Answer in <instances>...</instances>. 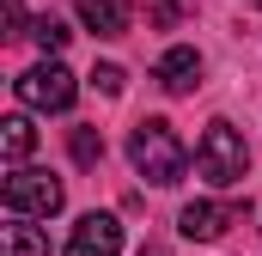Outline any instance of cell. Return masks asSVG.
Returning <instances> with one entry per match:
<instances>
[{"label":"cell","mask_w":262,"mask_h":256,"mask_svg":"<svg viewBox=\"0 0 262 256\" xmlns=\"http://www.w3.org/2000/svg\"><path fill=\"white\" fill-rule=\"evenodd\" d=\"M183 18H189L183 0H152V6H146V25H152V31H171V25H183Z\"/></svg>","instance_id":"13"},{"label":"cell","mask_w":262,"mask_h":256,"mask_svg":"<svg viewBox=\"0 0 262 256\" xmlns=\"http://www.w3.org/2000/svg\"><path fill=\"white\" fill-rule=\"evenodd\" d=\"M0 201H6V214H25V220H49V214H61V177H49V171H31V165H12V177L0 183Z\"/></svg>","instance_id":"3"},{"label":"cell","mask_w":262,"mask_h":256,"mask_svg":"<svg viewBox=\"0 0 262 256\" xmlns=\"http://www.w3.org/2000/svg\"><path fill=\"white\" fill-rule=\"evenodd\" d=\"M152 79H159L165 92H195L201 86V55L195 49H165L159 67H152Z\"/></svg>","instance_id":"7"},{"label":"cell","mask_w":262,"mask_h":256,"mask_svg":"<svg viewBox=\"0 0 262 256\" xmlns=\"http://www.w3.org/2000/svg\"><path fill=\"white\" fill-rule=\"evenodd\" d=\"M195 171L213 183V189L244 183V171H250V146H244V134H238L232 122H207V128H201V146H195Z\"/></svg>","instance_id":"2"},{"label":"cell","mask_w":262,"mask_h":256,"mask_svg":"<svg viewBox=\"0 0 262 256\" xmlns=\"http://www.w3.org/2000/svg\"><path fill=\"white\" fill-rule=\"evenodd\" d=\"M12 92H18L25 110H67L79 86H73V73H67L61 61H37V67H25V73L12 79Z\"/></svg>","instance_id":"4"},{"label":"cell","mask_w":262,"mask_h":256,"mask_svg":"<svg viewBox=\"0 0 262 256\" xmlns=\"http://www.w3.org/2000/svg\"><path fill=\"white\" fill-rule=\"evenodd\" d=\"M244 220V207L238 201H189L183 207V238H195V244H213V238H226V226H238Z\"/></svg>","instance_id":"5"},{"label":"cell","mask_w":262,"mask_h":256,"mask_svg":"<svg viewBox=\"0 0 262 256\" xmlns=\"http://www.w3.org/2000/svg\"><path fill=\"white\" fill-rule=\"evenodd\" d=\"M122 250V220L116 214H85L67 238V256H116Z\"/></svg>","instance_id":"6"},{"label":"cell","mask_w":262,"mask_h":256,"mask_svg":"<svg viewBox=\"0 0 262 256\" xmlns=\"http://www.w3.org/2000/svg\"><path fill=\"white\" fill-rule=\"evenodd\" d=\"M92 86H98V92H110V98H116V92H122V86H128V73H122V67H116V61H104V67H98V73H92Z\"/></svg>","instance_id":"14"},{"label":"cell","mask_w":262,"mask_h":256,"mask_svg":"<svg viewBox=\"0 0 262 256\" xmlns=\"http://www.w3.org/2000/svg\"><path fill=\"white\" fill-rule=\"evenodd\" d=\"M67 146H73V159H79V165H98V159H104V134H98V128H73V134H67Z\"/></svg>","instance_id":"12"},{"label":"cell","mask_w":262,"mask_h":256,"mask_svg":"<svg viewBox=\"0 0 262 256\" xmlns=\"http://www.w3.org/2000/svg\"><path fill=\"white\" fill-rule=\"evenodd\" d=\"M79 25L98 37H122L128 31V0H79Z\"/></svg>","instance_id":"8"},{"label":"cell","mask_w":262,"mask_h":256,"mask_svg":"<svg viewBox=\"0 0 262 256\" xmlns=\"http://www.w3.org/2000/svg\"><path fill=\"white\" fill-rule=\"evenodd\" d=\"M0 256H49V238L37 232V226H25V214H12V226H6V244Z\"/></svg>","instance_id":"9"},{"label":"cell","mask_w":262,"mask_h":256,"mask_svg":"<svg viewBox=\"0 0 262 256\" xmlns=\"http://www.w3.org/2000/svg\"><path fill=\"white\" fill-rule=\"evenodd\" d=\"M25 31V0H6V37Z\"/></svg>","instance_id":"15"},{"label":"cell","mask_w":262,"mask_h":256,"mask_svg":"<svg viewBox=\"0 0 262 256\" xmlns=\"http://www.w3.org/2000/svg\"><path fill=\"white\" fill-rule=\"evenodd\" d=\"M0 146H6V159H12V165H25V159H31V146H37L31 116H6V122H0Z\"/></svg>","instance_id":"10"},{"label":"cell","mask_w":262,"mask_h":256,"mask_svg":"<svg viewBox=\"0 0 262 256\" xmlns=\"http://www.w3.org/2000/svg\"><path fill=\"white\" fill-rule=\"evenodd\" d=\"M31 37H37V49H43V55H61L73 31H67L61 18H37V25H31Z\"/></svg>","instance_id":"11"},{"label":"cell","mask_w":262,"mask_h":256,"mask_svg":"<svg viewBox=\"0 0 262 256\" xmlns=\"http://www.w3.org/2000/svg\"><path fill=\"white\" fill-rule=\"evenodd\" d=\"M128 159H134V171H140L146 183H159V189L183 183V171H189V153H183L177 128L165 122V116L134 122V134H128Z\"/></svg>","instance_id":"1"}]
</instances>
